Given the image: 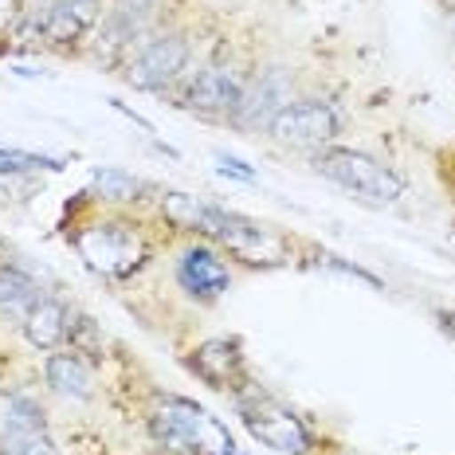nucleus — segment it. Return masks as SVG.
<instances>
[{"label":"nucleus","instance_id":"nucleus-17","mask_svg":"<svg viewBox=\"0 0 455 455\" xmlns=\"http://www.w3.org/2000/svg\"><path fill=\"white\" fill-rule=\"evenodd\" d=\"M68 341H71L75 354H83V357H99L102 354V334H99V326H94L87 315H71Z\"/></svg>","mask_w":455,"mask_h":455},{"label":"nucleus","instance_id":"nucleus-4","mask_svg":"<svg viewBox=\"0 0 455 455\" xmlns=\"http://www.w3.org/2000/svg\"><path fill=\"white\" fill-rule=\"evenodd\" d=\"M315 169L326 181H334L338 188L354 193L357 201L373 204V208H388L404 196V177L396 169H388L385 161L362 154V149H322L315 154Z\"/></svg>","mask_w":455,"mask_h":455},{"label":"nucleus","instance_id":"nucleus-9","mask_svg":"<svg viewBox=\"0 0 455 455\" xmlns=\"http://www.w3.org/2000/svg\"><path fill=\"white\" fill-rule=\"evenodd\" d=\"M243 87H248V83H243V75L235 68L212 63V68H204L193 83H188L185 107L193 114H201V118L232 122V114H235V107H240V99H243Z\"/></svg>","mask_w":455,"mask_h":455},{"label":"nucleus","instance_id":"nucleus-2","mask_svg":"<svg viewBox=\"0 0 455 455\" xmlns=\"http://www.w3.org/2000/svg\"><path fill=\"white\" fill-rule=\"evenodd\" d=\"M149 432L165 451L181 455H228L235 451V440L220 416H212L204 404L188 396H157L149 409Z\"/></svg>","mask_w":455,"mask_h":455},{"label":"nucleus","instance_id":"nucleus-14","mask_svg":"<svg viewBox=\"0 0 455 455\" xmlns=\"http://www.w3.org/2000/svg\"><path fill=\"white\" fill-rule=\"evenodd\" d=\"M44 299V287L36 283V275H28L16 263H0V322L24 326L28 310Z\"/></svg>","mask_w":455,"mask_h":455},{"label":"nucleus","instance_id":"nucleus-6","mask_svg":"<svg viewBox=\"0 0 455 455\" xmlns=\"http://www.w3.org/2000/svg\"><path fill=\"white\" fill-rule=\"evenodd\" d=\"M271 141L291 149H330V141L341 134V114L334 102H322V99H291L287 107L271 118L267 126Z\"/></svg>","mask_w":455,"mask_h":455},{"label":"nucleus","instance_id":"nucleus-3","mask_svg":"<svg viewBox=\"0 0 455 455\" xmlns=\"http://www.w3.org/2000/svg\"><path fill=\"white\" fill-rule=\"evenodd\" d=\"M71 243L83 263L107 279H130L149 259V240L130 220H91L71 235Z\"/></svg>","mask_w":455,"mask_h":455},{"label":"nucleus","instance_id":"nucleus-16","mask_svg":"<svg viewBox=\"0 0 455 455\" xmlns=\"http://www.w3.org/2000/svg\"><path fill=\"white\" fill-rule=\"evenodd\" d=\"M146 193V181L126 169H94L91 173V196L107 204H134Z\"/></svg>","mask_w":455,"mask_h":455},{"label":"nucleus","instance_id":"nucleus-20","mask_svg":"<svg viewBox=\"0 0 455 455\" xmlns=\"http://www.w3.org/2000/svg\"><path fill=\"white\" fill-rule=\"evenodd\" d=\"M228 455H235V451H228Z\"/></svg>","mask_w":455,"mask_h":455},{"label":"nucleus","instance_id":"nucleus-12","mask_svg":"<svg viewBox=\"0 0 455 455\" xmlns=\"http://www.w3.org/2000/svg\"><path fill=\"white\" fill-rule=\"evenodd\" d=\"M177 283H181V291H188L193 299L212 302L232 287V271H228V263L220 259V251L204 248V243H193V248H185L181 259H177Z\"/></svg>","mask_w":455,"mask_h":455},{"label":"nucleus","instance_id":"nucleus-1","mask_svg":"<svg viewBox=\"0 0 455 455\" xmlns=\"http://www.w3.org/2000/svg\"><path fill=\"white\" fill-rule=\"evenodd\" d=\"M161 212L185 232H196L204 240L220 243L228 255H235L248 267H283L291 259V240L267 224H255L240 212H228L220 204H204L188 193H165Z\"/></svg>","mask_w":455,"mask_h":455},{"label":"nucleus","instance_id":"nucleus-19","mask_svg":"<svg viewBox=\"0 0 455 455\" xmlns=\"http://www.w3.org/2000/svg\"><path fill=\"white\" fill-rule=\"evenodd\" d=\"M216 161H220V173H232L240 177V181H255V169H248L240 157H228V154H216Z\"/></svg>","mask_w":455,"mask_h":455},{"label":"nucleus","instance_id":"nucleus-15","mask_svg":"<svg viewBox=\"0 0 455 455\" xmlns=\"http://www.w3.org/2000/svg\"><path fill=\"white\" fill-rule=\"evenodd\" d=\"M44 377H47V385H52V393L71 396V401H87L94 388L87 357L75 354V349H68V354H47Z\"/></svg>","mask_w":455,"mask_h":455},{"label":"nucleus","instance_id":"nucleus-18","mask_svg":"<svg viewBox=\"0 0 455 455\" xmlns=\"http://www.w3.org/2000/svg\"><path fill=\"white\" fill-rule=\"evenodd\" d=\"M20 16H24L20 0H0V40L16 36V28H20Z\"/></svg>","mask_w":455,"mask_h":455},{"label":"nucleus","instance_id":"nucleus-11","mask_svg":"<svg viewBox=\"0 0 455 455\" xmlns=\"http://www.w3.org/2000/svg\"><path fill=\"white\" fill-rule=\"evenodd\" d=\"M291 102V79L283 71H259V79H251L243 87V99L232 114V126L243 130H267L271 118Z\"/></svg>","mask_w":455,"mask_h":455},{"label":"nucleus","instance_id":"nucleus-13","mask_svg":"<svg viewBox=\"0 0 455 455\" xmlns=\"http://www.w3.org/2000/svg\"><path fill=\"white\" fill-rule=\"evenodd\" d=\"M71 315L75 310H68V302L44 295L40 302H36L32 310H28L24 318V338L32 341L36 349H44V354H52V349H60L63 341H68V330H71Z\"/></svg>","mask_w":455,"mask_h":455},{"label":"nucleus","instance_id":"nucleus-10","mask_svg":"<svg viewBox=\"0 0 455 455\" xmlns=\"http://www.w3.org/2000/svg\"><path fill=\"white\" fill-rule=\"evenodd\" d=\"M188 369H193L196 377H201L204 385L220 388V393H235L240 396L243 388H248V362H243V349L240 341L232 338H208L201 346L193 349V357H188Z\"/></svg>","mask_w":455,"mask_h":455},{"label":"nucleus","instance_id":"nucleus-5","mask_svg":"<svg viewBox=\"0 0 455 455\" xmlns=\"http://www.w3.org/2000/svg\"><path fill=\"white\" fill-rule=\"evenodd\" d=\"M235 404H240V416H243V424H248V432L263 448L283 451V455H310V448H315L310 424L302 420L295 409L279 404L275 396L255 388L251 396H235Z\"/></svg>","mask_w":455,"mask_h":455},{"label":"nucleus","instance_id":"nucleus-8","mask_svg":"<svg viewBox=\"0 0 455 455\" xmlns=\"http://www.w3.org/2000/svg\"><path fill=\"white\" fill-rule=\"evenodd\" d=\"M0 455H60L32 396L0 388Z\"/></svg>","mask_w":455,"mask_h":455},{"label":"nucleus","instance_id":"nucleus-7","mask_svg":"<svg viewBox=\"0 0 455 455\" xmlns=\"http://www.w3.org/2000/svg\"><path fill=\"white\" fill-rule=\"evenodd\" d=\"M188 63V40L181 32H161L141 40L126 60V83L138 91H165L173 79H181Z\"/></svg>","mask_w":455,"mask_h":455}]
</instances>
